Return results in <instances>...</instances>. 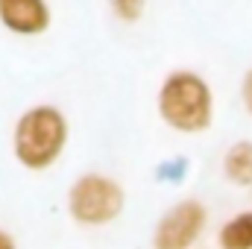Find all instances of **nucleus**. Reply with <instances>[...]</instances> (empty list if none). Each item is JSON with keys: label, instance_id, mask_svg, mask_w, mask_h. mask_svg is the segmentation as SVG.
I'll use <instances>...</instances> for the list:
<instances>
[{"label": "nucleus", "instance_id": "obj_1", "mask_svg": "<svg viewBox=\"0 0 252 249\" xmlns=\"http://www.w3.org/2000/svg\"><path fill=\"white\" fill-rule=\"evenodd\" d=\"M67 121L53 106L30 109L15 126V158L30 170H47L64 150Z\"/></svg>", "mask_w": 252, "mask_h": 249}, {"label": "nucleus", "instance_id": "obj_2", "mask_svg": "<svg viewBox=\"0 0 252 249\" xmlns=\"http://www.w3.org/2000/svg\"><path fill=\"white\" fill-rule=\"evenodd\" d=\"M158 112L176 132H202L211 126V88L202 76L179 70L170 73L158 91Z\"/></svg>", "mask_w": 252, "mask_h": 249}, {"label": "nucleus", "instance_id": "obj_3", "mask_svg": "<svg viewBox=\"0 0 252 249\" xmlns=\"http://www.w3.org/2000/svg\"><path fill=\"white\" fill-rule=\"evenodd\" d=\"M124 205V187L103 173H85L67 190V211L79 226H106L121 217Z\"/></svg>", "mask_w": 252, "mask_h": 249}, {"label": "nucleus", "instance_id": "obj_4", "mask_svg": "<svg viewBox=\"0 0 252 249\" xmlns=\"http://www.w3.org/2000/svg\"><path fill=\"white\" fill-rule=\"evenodd\" d=\"M205 205L199 199H182L176 202L156 226L153 247L156 249H190L205 229Z\"/></svg>", "mask_w": 252, "mask_h": 249}, {"label": "nucleus", "instance_id": "obj_5", "mask_svg": "<svg viewBox=\"0 0 252 249\" xmlns=\"http://www.w3.org/2000/svg\"><path fill=\"white\" fill-rule=\"evenodd\" d=\"M0 24L18 35H38L50 27L44 0H0Z\"/></svg>", "mask_w": 252, "mask_h": 249}, {"label": "nucleus", "instance_id": "obj_6", "mask_svg": "<svg viewBox=\"0 0 252 249\" xmlns=\"http://www.w3.org/2000/svg\"><path fill=\"white\" fill-rule=\"evenodd\" d=\"M223 173L232 185H252V141H238L229 147Z\"/></svg>", "mask_w": 252, "mask_h": 249}, {"label": "nucleus", "instance_id": "obj_7", "mask_svg": "<svg viewBox=\"0 0 252 249\" xmlns=\"http://www.w3.org/2000/svg\"><path fill=\"white\" fill-rule=\"evenodd\" d=\"M220 249H252V211L235 214L217 235Z\"/></svg>", "mask_w": 252, "mask_h": 249}, {"label": "nucleus", "instance_id": "obj_8", "mask_svg": "<svg viewBox=\"0 0 252 249\" xmlns=\"http://www.w3.org/2000/svg\"><path fill=\"white\" fill-rule=\"evenodd\" d=\"M112 9L121 21H138L144 12V0H112Z\"/></svg>", "mask_w": 252, "mask_h": 249}, {"label": "nucleus", "instance_id": "obj_9", "mask_svg": "<svg viewBox=\"0 0 252 249\" xmlns=\"http://www.w3.org/2000/svg\"><path fill=\"white\" fill-rule=\"evenodd\" d=\"M241 97H244V106H247V112L252 115V70L244 76V85H241Z\"/></svg>", "mask_w": 252, "mask_h": 249}, {"label": "nucleus", "instance_id": "obj_10", "mask_svg": "<svg viewBox=\"0 0 252 249\" xmlns=\"http://www.w3.org/2000/svg\"><path fill=\"white\" fill-rule=\"evenodd\" d=\"M0 249H18L15 238H12L9 232H3V229H0Z\"/></svg>", "mask_w": 252, "mask_h": 249}]
</instances>
